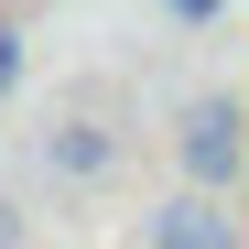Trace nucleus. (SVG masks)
Instances as JSON below:
<instances>
[{
  "mask_svg": "<svg viewBox=\"0 0 249 249\" xmlns=\"http://www.w3.org/2000/svg\"><path fill=\"white\" fill-rule=\"evenodd\" d=\"M174 162H184V184L228 195V184L249 174V108H238V98H195L184 130H174Z\"/></svg>",
  "mask_w": 249,
  "mask_h": 249,
  "instance_id": "obj_1",
  "label": "nucleus"
},
{
  "mask_svg": "<svg viewBox=\"0 0 249 249\" xmlns=\"http://www.w3.org/2000/svg\"><path fill=\"white\" fill-rule=\"evenodd\" d=\"M141 249H238V217H228V195L184 184V195H162V206H152Z\"/></svg>",
  "mask_w": 249,
  "mask_h": 249,
  "instance_id": "obj_2",
  "label": "nucleus"
},
{
  "mask_svg": "<svg viewBox=\"0 0 249 249\" xmlns=\"http://www.w3.org/2000/svg\"><path fill=\"white\" fill-rule=\"evenodd\" d=\"M44 162H54L65 184H98L108 162H119V130H98V119H54V130H44Z\"/></svg>",
  "mask_w": 249,
  "mask_h": 249,
  "instance_id": "obj_3",
  "label": "nucleus"
},
{
  "mask_svg": "<svg viewBox=\"0 0 249 249\" xmlns=\"http://www.w3.org/2000/svg\"><path fill=\"white\" fill-rule=\"evenodd\" d=\"M11 87H22V33L0 22V98H11Z\"/></svg>",
  "mask_w": 249,
  "mask_h": 249,
  "instance_id": "obj_4",
  "label": "nucleus"
},
{
  "mask_svg": "<svg viewBox=\"0 0 249 249\" xmlns=\"http://www.w3.org/2000/svg\"><path fill=\"white\" fill-rule=\"evenodd\" d=\"M162 11H174V22H217L228 0H162Z\"/></svg>",
  "mask_w": 249,
  "mask_h": 249,
  "instance_id": "obj_5",
  "label": "nucleus"
},
{
  "mask_svg": "<svg viewBox=\"0 0 249 249\" xmlns=\"http://www.w3.org/2000/svg\"><path fill=\"white\" fill-rule=\"evenodd\" d=\"M11 238H22V217H11V195H0V249H11Z\"/></svg>",
  "mask_w": 249,
  "mask_h": 249,
  "instance_id": "obj_6",
  "label": "nucleus"
}]
</instances>
